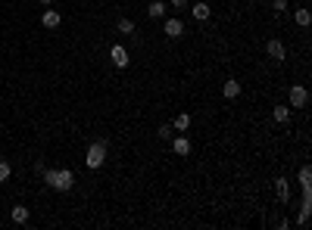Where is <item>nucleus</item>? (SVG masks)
Here are the masks:
<instances>
[{
	"mask_svg": "<svg viewBox=\"0 0 312 230\" xmlns=\"http://www.w3.org/2000/svg\"><path fill=\"white\" fill-rule=\"evenodd\" d=\"M44 184H50L56 193H69L75 184V174L69 168H50V171H44Z\"/></svg>",
	"mask_w": 312,
	"mask_h": 230,
	"instance_id": "1",
	"label": "nucleus"
},
{
	"mask_svg": "<svg viewBox=\"0 0 312 230\" xmlns=\"http://www.w3.org/2000/svg\"><path fill=\"white\" fill-rule=\"evenodd\" d=\"M103 162H106V143L103 140H94L88 146V156H84V165L94 171V168H103Z\"/></svg>",
	"mask_w": 312,
	"mask_h": 230,
	"instance_id": "2",
	"label": "nucleus"
},
{
	"mask_svg": "<svg viewBox=\"0 0 312 230\" xmlns=\"http://www.w3.org/2000/svg\"><path fill=\"white\" fill-rule=\"evenodd\" d=\"M288 100H290V109H303L309 103V90L303 87V84H293L290 93H288Z\"/></svg>",
	"mask_w": 312,
	"mask_h": 230,
	"instance_id": "3",
	"label": "nucleus"
},
{
	"mask_svg": "<svg viewBox=\"0 0 312 230\" xmlns=\"http://www.w3.org/2000/svg\"><path fill=\"white\" fill-rule=\"evenodd\" d=\"M109 59H113L116 69H128V63H131V59H128V50H125L122 44H113V47H109Z\"/></svg>",
	"mask_w": 312,
	"mask_h": 230,
	"instance_id": "4",
	"label": "nucleus"
},
{
	"mask_svg": "<svg viewBox=\"0 0 312 230\" xmlns=\"http://www.w3.org/2000/svg\"><path fill=\"white\" fill-rule=\"evenodd\" d=\"M265 53L272 56L275 63H284V59H288V50H284V44H281V41H275V38L265 44Z\"/></svg>",
	"mask_w": 312,
	"mask_h": 230,
	"instance_id": "5",
	"label": "nucleus"
},
{
	"mask_svg": "<svg viewBox=\"0 0 312 230\" xmlns=\"http://www.w3.org/2000/svg\"><path fill=\"white\" fill-rule=\"evenodd\" d=\"M163 31H166V35L175 41V38H181V35H184V22H181V19H166Z\"/></svg>",
	"mask_w": 312,
	"mask_h": 230,
	"instance_id": "6",
	"label": "nucleus"
},
{
	"mask_svg": "<svg viewBox=\"0 0 312 230\" xmlns=\"http://www.w3.org/2000/svg\"><path fill=\"white\" fill-rule=\"evenodd\" d=\"M41 22H44V28H60L63 16L56 13V10H47V6H44V13H41Z\"/></svg>",
	"mask_w": 312,
	"mask_h": 230,
	"instance_id": "7",
	"label": "nucleus"
},
{
	"mask_svg": "<svg viewBox=\"0 0 312 230\" xmlns=\"http://www.w3.org/2000/svg\"><path fill=\"white\" fill-rule=\"evenodd\" d=\"M191 13H193V19H197V22H206L209 16H213L209 3H203V0H197V3H193V6H191Z\"/></svg>",
	"mask_w": 312,
	"mask_h": 230,
	"instance_id": "8",
	"label": "nucleus"
},
{
	"mask_svg": "<svg viewBox=\"0 0 312 230\" xmlns=\"http://www.w3.org/2000/svg\"><path fill=\"white\" fill-rule=\"evenodd\" d=\"M166 10H168V6L163 3V0H153V3L147 6V16H150V19H166Z\"/></svg>",
	"mask_w": 312,
	"mask_h": 230,
	"instance_id": "9",
	"label": "nucleus"
},
{
	"mask_svg": "<svg viewBox=\"0 0 312 230\" xmlns=\"http://www.w3.org/2000/svg\"><path fill=\"white\" fill-rule=\"evenodd\" d=\"M172 149H175V156H191V140L188 137H175Z\"/></svg>",
	"mask_w": 312,
	"mask_h": 230,
	"instance_id": "10",
	"label": "nucleus"
},
{
	"mask_svg": "<svg viewBox=\"0 0 312 230\" xmlns=\"http://www.w3.org/2000/svg\"><path fill=\"white\" fill-rule=\"evenodd\" d=\"M275 190H278V199H281V202L290 199V184H288V177H278V181H275Z\"/></svg>",
	"mask_w": 312,
	"mask_h": 230,
	"instance_id": "11",
	"label": "nucleus"
},
{
	"mask_svg": "<svg viewBox=\"0 0 312 230\" xmlns=\"http://www.w3.org/2000/svg\"><path fill=\"white\" fill-rule=\"evenodd\" d=\"M222 93L228 100H234V97H240V81H225V87H222Z\"/></svg>",
	"mask_w": 312,
	"mask_h": 230,
	"instance_id": "12",
	"label": "nucleus"
},
{
	"mask_svg": "<svg viewBox=\"0 0 312 230\" xmlns=\"http://www.w3.org/2000/svg\"><path fill=\"white\" fill-rule=\"evenodd\" d=\"M10 218L16 221V224H25V221H28V209H25V206H16V209L10 211Z\"/></svg>",
	"mask_w": 312,
	"mask_h": 230,
	"instance_id": "13",
	"label": "nucleus"
},
{
	"mask_svg": "<svg viewBox=\"0 0 312 230\" xmlns=\"http://www.w3.org/2000/svg\"><path fill=\"white\" fill-rule=\"evenodd\" d=\"M272 115H275V122H278V125H284V122L290 118V106H275V112H272Z\"/></svg>",
	"mask_w": 312,
	"mask_h": 230,
	"instance_id": "14",
	"label": "nucleus"
},
{
	"mask_svg": "<svg viewBox=\"0 0 312 230\" xmlns=\"http://www.w3.org/2000/svg\"><path fill=\"white\" fill-rule=\"evenodd\" d=\"M172 127H175V131H188V127H191V115H188V112H181L178 118H175V125H172Z\"/></svg>",
	"mask_w": 312,
	"mask_h": 230,
	"instance_id": "15",
	"label": "nucleus"
},
{
	"mask_svg": "<svg viewBox=\"0 0 312 230\" xmlns=\"http://www.w3.org/2000/svg\"><path fill=\"white\" fill-rule=\"evenodd\" d=\"M293 19H297L300 28H306V25L312 22V16H309V10H297V13H293Z\"/></svg>",
	"mask_w": 312,
	"mask_h": 230,
	"instance_id": "16",
	"label": "nucleus"
},
{
	"mask_svg": "<svg viewBox=\"0 0 312 230\" xmlns=\"http://www.w3.org/2000/svg\"><path fill=\"white\" fill-rule=\"evenodd\" d=\"M116 28H119L122 35H131V31H134V22H131V19H125V16H122V19L116 22Z\"/></svg>",
	"mask_w": 312,
	"mask_h": 230,
	"instance_id": "17",
	"label": "nucleus"
},
{
	"mask_svg": "<svg viewBox=\"0 0 312 230\" xmlns=\"http://www.w3.org/2000/svg\"><path fill=\"white\" fill-rule=\"evenodd\" d=\"M10 171H13V168H10V162H3V159H0V184H3L6 177H10Z\"/></svg>",
	"mask_w": 312,
	"mask_h": 230,
	"instance_id": "18",
	"label": "nucleus"
},
{
	"mask_svg": "<svg viewBox=\"0 0 312 230\" xmlns=\"http://www.w3.org/2000/svg\"><path fill=\"white\" fill-rule=\"evenodd\" d=\"M272 10L275 13H284V10H288V0H272Z\"/></svg>",
	"mask_w": 312,
	"mask_h": 230,
	"instance_id": "19",
	"label": "nucleus"
},
{
	"mask_svg": "<svg viewBox=\"0 0 312 230\" xmlns=\"http://www.w3.org/2000/svg\"><path fill=\"white\" fill-rule=\"evenodd\" d=\"M309 177H312V171H309V168H303V171H300V184L309 187Z\"/></svg>",
	"mask_w": 312,
	"mask_h": 230,
	"instance_id": "20",
	"label": "nucleus"
},
{
	"mask_svg": "<svg viewBox=\"0 0 312 230\" xmlns=\"http://www.w3.org/2000/svg\"><path fill=\"white\" fill-rule=\"evenodd\" d=\"M159 137H163V140H168V137H172V127H168V125H163V127H159Z\"/></svg>",
	"mask_w": 312,
	"mask_h": 230,
	"instance_id": "21",
	"label": "nucleus"
},
{
	"mask_svg": "<svg viewBox=\"0 0 312 230\" xmlns=\"http://www.w3.org/2000/svg\"><path fill=\"white\" fill-rule=\"evenodd\" d=\"M188 3H191V0H172L175 10H188Z\"/></svg>",
	"mask_w": 312,
	"mask_h": 230,
	"instance_id": "22",
	"label": "nucleus"
},
{
	"mask_svg": "<svg viewBox=\"0 0 312 230\" xmlns=\"http://www.w3.org/2000/svg\"><path fill=\"white\" fill-rule=\"evenodd\" d=\"M38 3H41V6H50V3H53V0H38Z\"/></svg>",
	"mask_w": 312,
	"mask_h": 230,
	"instance_id": "23",
	"label": "nucleus"
}]
</instances>
